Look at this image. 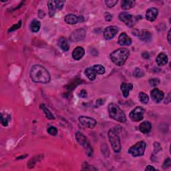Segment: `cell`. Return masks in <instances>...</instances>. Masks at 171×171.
<instances>
[{
  "label": "cell",
  "mask_w": 171,
  "mask_h": 171,
  "mask_svg": "<svg viewBox=\"0 0 171 171\" xmlns=\"http://www.w3.org/2000/svg\"><path fill=\"white\" fill-rule=\"evenodd\" d=\"M30 77L33 82L42 84H48L51 80L50 72L40 65H34L32 68Z\"/></svg>",
  "instance_id": "6da1fadb"
},
{
  "label": "cell",
  "mask_w": 171,
  "mask_h": 171,
  "mask_svg": "<svg viewBox=\"0 0 171 171\" xmlns=\"http://www.w3.org/2000/svg\"><path fill=\"white\" fill-rule=\"evenodd\" d=\"M130 55V52L126 48H119L114 51L110 54V59L115 65L121 66L128 59Z\"/></svg>",
  "instance_id": "7a4b0ae2"
},
{
  "label": "cell",
  "mask_w": 171,
  "mask_h": 171,
  "mask_svg": "<svg viewBox=\"0 0 171 171\" xmlns=\"http://www.w3.org/2000/svg\"><path fill=\"white\" fill-rule=\"evenodd\" d=\"M108 110L109 116L111 118L120 122L121 123H126V117L124 112L120 109L118 105L114 103H110L108 105Z\"/></svg>",
  "instance_id": "3957f363"
},
{
  "label": "cell",
  "mask_w": 171,
  "mask_h": 171,
  "mask_svg": "<svg viewBox=\"0 0 171 171\" xmlns=\"http://www.w3.org/2000/svg\"><path fill=\"white\" fill-rule=\"evenodd\" d=\"M106 72L105 68L102 65H94L92 67L88 68L84 71V74L90 80L93 81L97 74H104Z\"/></svg>",
  "instance_id": "277c9868"
},
{
  "label": "cell",
  "mask_w": 171,
  "mask_h": 171,
  "mask_svg": "<svg viewBox=\"0 0 171 171\" xmlns=\"http://www.w3.org/2000/svg\"><path fill=\"white\" fill-rule=\"evenodd\" d=\"M76 138L78 144L84 148L88 156H92L93 154V148H92L90 142L86 136L80 132H77L76 134Z\"/></svg>",
  "instance_id": "5b68a950"
},
{
  "label": "cell",
  "mask_w": 171,
  "mask_h": 171,
  "mask_svg": "<svg viewBox=\"0 0 171 171\" xmlns=\"http://www.w3.org/2000/svg\"><path fill=\"white\" fill-rule=\"evenodd\" d=\"M108 137L112 149H113L115 153H119L121 150V144L118 135L117 134L114 130L110 129L108 133Z\"/></svg>",
  "instance_id": "8992f818"
},
{
  "label": "cell",
  "mask_w": 171,
  "mask_h": 171,
  "mask_svg": "<svg viewBox=\"0 0 171 171\" xmlns=\"http://www.w3.org/2000/svg\"><path fill=\"white\" fill-rule=\"evenodd\" d=\"M146 146V144L144 141H140L134 146H131L128 150V153L134 157L143 156Z\"/></svg>",
  "instance_id": "52a82bcc"
},
{
  "label": "cell",
  "mask_w": 171,
  "mask_h": 171,
  "mask_svg": "<svg viewBox=\"0 0 171 171\" xmlns=\"http://www.w3.org/2000/svg\"><path fill=\"white\" fill-rule=\"evenodd\" d=\"M119 18L122 22L126 24V26L132 28L138 20V17H134L131 14L124 12L119 14Z\"/></svg>",
  "instance_id": "ba28073f"
},
{
  "label": "cell",
  "mask_w": 171,
  "mask_h": 171,
  "mask_svg": "<svg viewBox=\"0 0 171 171\" xmlns=\"http://www.w3.org/2000/svg\"><path fill=\"white\" fill-rule=\"evenodd\" d=\"M144 112L145 110L143 107H136L134 109H133L130 112V113L129 114L130 118L133 122H140L144 118Z\"/></svg>",
  "instance_id": "9c48e42d"
},
{
  "label": "cell",
  "mask_w": 171,
  "mask_h": 171,
  "mask_svg": "<svg viewBox=\"0 0 171 171\" xmlns=\"http://www.w3.org/2000/svg\"><path fill=\"white\" fill-rule=\"evenodd\" d=\"M78 120L82 125L89 128H93L97 125V121L89 116H80L78 118Z\"/></svg>",
  "instance_id": "30bf717a"
},
{
  "label": "cell",
  "mask_w": 171,
  "mask_h": 171,
  "mask_svg": "<svg viewBox=\"0 0 171 171\" xmlns=\"http://www.w3.org/2000/svg\"><path fill=\"white\" fill-rule=\"evenodd\" d=\"M64 21L66 23L70 25H74L77 23H82L84 22V18L82 16H76L75 14L69 13L64 18Z\"/></svg>",
  "instance_id": "8fae6325"
},
{
  "label": "cell",
  "mask_w": 171,
  "mask_h": 171,
  "mask_svg": "<svg viewBox=\"0 0 171 171\" xmlns=\"http://www.w3.org/2000/svg\"><path fill=\"white\" fill-rule=\"evenodd\" d=\"M86 30L84 29H78L73 32L70 36V40L71 42H79L84 40L86 37Z\"/></svg>",
  "instance_id": "7c38bea8"
},
{
  "label": "cell",
  "mask_w": 171,
  "mask_h": 171,
  "mask_svg": "<svg viewBox=\"0 0 171 171\" xmlns=\"http://www.w3.org/2000/svg\"><path fill=\"white\" fill-rule=\"evenodd\" d=\"M118 32V28L115 26H110L107 27L104 31V37L107 40L114 38Z\"/></svg>",
  "instance_id": "4fadbf2b"
},
{
  "label": "cell",
  "mask_w": 171,
  "mask_h": 171,
  "mask_svg": "<svg viewBox=\"0 0 171 171\" xmlns=\"http://www.w3.org/2000/svg\"><path fill=\"white\" fill-rule=\"evenodd\" d=\"M133 35L138 37V38H140L141 40L144 42H148L149 40H150L151 37H152L151 33L146 30H135L133 31Z\"/></svg>",
  "instance_id": "5bb4252c"
},
{
  "label": "cell",
  "mask_w": 171,
  "mask_h": 171,
  "mask_svg": "<svg viewBox=\"0 0 171 171\" xmlns=\"http://www.w3.org/2000/svg\"><path fill=\"white\" fill-rule=\"evenodd\" d=\"M150 96L151 98L153 100L156 102V103H159L160 102L162 101L164 98V92L158 88H154L150 92Z\"/></svg>",
  "instance_id": "9a60e30c"
},
{
  "label": "cell",
  "mask_w": 171,
  "mask_h": 171,
  "mask_svg": "<svg viewBox=\"0 0 171 171\" xmlns=\"http://www.w3.org/2000/svg\"><path fill=\"white\" fill-rule=\"evenodd\" d=\"M158 13V9L155 8H150L147 9L146 12V19L150 22H154L157 18Z\"/></svg>",
  "instance_id": "2e32d148"
},
{
  "label": "cell",
  "mask_w": 171,
  "mask_h": 171,
  "mask_svg": "<svg viewBox=\"0 0 171 171\" xmlns=\"http://www.w3.org/2000/svg\"><path fill=\"white\" fill-rule=\"evenodd\" d=\"M118 43L119 45L122 46H130L132 43V40L125 32H123L119 36Z\"/></svg>",
  "instance_id": "e0dca14e"
},
{
  "label": "cell",
  "mask_w": 171,
  "mask_h": 171,
  "mask_svg": "<svg viewBox=\"0 0 171 171\" xmlns=\"http://www.w3.org/2000/svg\"><path fill=\"white\" fill-rule=\"evenodd\" d=\"M85 54L84 49L81 46L76 47L72 52V58L75 60H80Z\"/></svg>",
  "instance_id": "ac0fdd59"
},
{
  "label": "cell",
  "mask_w": 171,
  "mask_h": 171,
  "mask_svg": "<svg viewBox=\"0 0 171 171\" xmlns=\"http://www.w3.org/2000/svg\"><path fill=\"white\" fill-rule=\"evenodd\" d=\"M120 89L124 97L127 98L129 96L130 90L133 89V85L131 83H123L120 86Z\"/></svg>",
  "instance_id": "d6986e66"
},
{
  "label": "cell",
  "mask_w": 171,
  "mask_h": 171,
  "mask_svg": "<svg viewBox=\"0 0 171 171\" xmlns=\"http://www.w3.org/2000/svg\"><path fill=\"white\" fill-rule=\"evenodd\" d=\"M139 129L142 133L144 134H148L152 129V124L148 121H144L140 124Z\"/></svg>",
  "instance_id": "ffe728a7"
},
{
  "label": "cell",
  "mask_w": 171,
  "mask_h": 171,
  "mask_svg": "<svg viewBox=\"0 0 171 171\" xmlns=\"http://www.w3.org/2000/svg\"><path fill=\"white\" fill-rule=\"evenodd\" d=\"M168 56L164 53H160L156 57V62L159 66H163L168 63Z\"/></svg>",
  "instance_id": "44dd1931"
},
{
  "label": "cell",
  "mask_w": 171,
  "mask_h": 171,
  "mask_svg": "<svg viewBox=\"0 0 171 171\" xmlns=\"http://www.w3.org/2000/svg\"><path fill=\"white\" fill-rule=\"evenodd\" d=\"M58 45L63 51H64V52L68 51L70 49V46H69V44H68L67 40L63 37H61L59 40H58Z\"/></svg>",
  "instance_id": "7402d4cb"
},
{
  "label": "cell",
  "mask_w": 171,
  "mask_h": 171,
  "mask_svg": "<svg viewBox=\"0 0 171 171\" xmlns=\"http://www.w3.org/2000/svg\"><path fill=\"white\" fill-rule=\"evenodd\" d=\"M135 5V1L133 0H124L122 2L121 8L124 10H128L131 8H133Z\"/></svg>",
  "instance_id": "603a6c76"
},
{
  "label": "cell",
  "mask_w": 171,
  "mask_h": 171,
  "mask_svg": "<svg viewBox=\"0 0 171 171\" xmlns=\"http://www.w3.org/2000/svg\"><path fill=\"white\" fill-rule=\"evenodd\" d=\"M41 27V23L39 22L38 19H34L30 23V30L32 32L36 33L40 30Z\"/></svg>",
  "instance_id": "cb8c5ba5"
},
{
  "label": "cell",
  "mask_w": 171,
  "mask_h": 171,
  "mask_svg": "<svg viewBox=\"0 0 171 171\" xmlns=\"http://www.w3.org/2000/svg\"><path fill=\"white\" fill-rule=\"evenodd\" d=\"M48 8L49 9V13H50V17H53L56 12V4L55 1H49L48 2Z\"/></svg>",
  "instance_id": "d4e9b609"
},
{
  "label": "cell",
  "mask_w": 171,
  "mask_h": 171,
  "mask_svg": "<svg viewBox=\"0 0 171 171\" xmlns=\"http://www.w3.org/2000/svg\"><path fill=\"white\" fill-rule=\"evenodd\" d=\"M40 108L42 109V110L44 112V113L46 114V116L47 117V118L48 119H51V120H53V119H55V117L54 116H53L52 112L50 111V110L47 108V107L44 105V104H41L40 105Z\"/></svg>",
  "instance_id": "484cf974"
},
{
  "label": "cell",
  "mask_w": 171,
  "mask_h": 171,
  "mask_svg": "<svg viewBox=\"0 0 171 171\" xmlns=\"http://www.w3.org/2000/svg\"><path fill=\"white\" fill-rule=\"evenodd\" d=\"M138 98L141 103H143L144 104H146L149 101L148 96L146 93H144V92H140L138 95Z\"/></svg>",
  "instance_id": "4316f807"
},
{
  "label": "cell",
  "mask_w": 171,
  "mask_h": 171,
  "mask_svg": "<svg viewBox=\"0 0 171 171\" xmlns=\"http://www.w3.org/2000/svg\"><path fill=\"white\" fill-rule=\"evenodd\" d=\"M9 116L8 118H7L6 115H3V114H1V118H0V121H1V123L3 126H8V123L9 120Z\"/></svg>",
  "instance_id": "83f0119b"
},
{
  "label": "cell",
  "mask_w": 171,
  "mask_h": 171,
  "mask_svg": "<svg viewBox=\"0 0 171 171\" xmlns=\"http://www.w3.org/2000/svg\"><path fill=\"white\" fill-rule=\"evenodd\" d=\"M148 83L151 86L155 87V86H157L158 85H159V84L160 83V80L159 78H152V79L149 80Z\"/></svg>",
  "instance_id": "f1b7e54d"
},
{
  "label": "cell",
  "mask_w": 171,
  "mask_h": 171,
  "mask_svg": "<svg viewBox=\"0 0 171 171\" xmlns=\"http://www.w3.org/2000/svg\"><path fill=\"white\" fill-rule=\"evenodd\" d=\"M48 133L52 136H56L58 134V130L54 126H50L48 129Z\"/></svg>",
  "instance_id": "f546056e"
},
{
  "label": "cell",
  "mask_w": 171,
  "mask_h": 171,
  "mask_svg": "<svg viewBox=\"0 0 171 171\" xmlns=\"http://www.w3.org/2000/svg\"><path fill=\"white\" fill-rule=\"evenodd\" d=\"M105 3L108 8H111L116 6V3H118V0H107L105 2Z\"/></svg>",
  "instance_id": "4dcf8cb0"
},
{
  "label": "cell",
  "mask_w": 171,
  "mask_h": 171,
  "mask_svg": "<svg viewBox=\"0 0 171 171\" xmlns=\"http://www.w3.org/2000/svg\"><path fill=\"white\" fill-rule=\"evenodd\" d=\"M22 24V21H19V22L18 23L15 24V25H13L12 27H11V28L9 29L8 32L10 33V32H12L13 31H15L16 30H18V29H19V28L21 27Z\"/></svg>",
  "instance_id": "1f68e13d"
},
{
  "label": "cell",
  "mask_w": 171,
  "mask_h": 171,
  "mask_svg": "<svg viewBox=\"0 0 171 171\" xmlns=\"http://www.w3.org/2000/svg\"><path fill=\"white\" fill-rule=\"evenodd\" d=\"M134 76H136V77H142V76H144V72L141 69H140V68H136L134 72Z\"/></svg>",
  "instance_id": "d6a6232c"
},
{
  "label": "cell",
  "mask_w": 171,
  "mask_h": 171,
  "mask_svg": "<svg viewBox=\"0 0 171 171\" xmlns=\"http://www.w3.org/2000/svg\"><path fill=\"white\" fill-rule=\"evenodd\" d=\"M82 170H96L97 168H94L93 166H90L87 163H84V164L82 165Z\"/></svg>",
  "instance_id": "836d02e7"
},
{
  "label": "cell",
  "mask_w": 171,
  "mask_h": 171,
  "mask_svg": "<svg viewBox=\"0 0 171 171\" xmlns=\"http://www.w3.org/2000/svg\"><path fill=\"white\" fill-rule=\"evenodd\" d=\"M170 165H171V160H170V158H168L164 160V162L163 164V168L164 169H167L168 168H169L170 167Z\"/></svg>",
  "instance_id": "e575fe53"
},
{
  "label": "cell",
  "mask_w": 171,
  "mask_h": 171,
  "mask_svg": "<svg viewBox=\"0 0 171 171\" xmlns=\"http://www.w3.org/2000/svg\"><path fill=\"white\" fill-rule=\"evenodd\" d=\"M55 2H56L57 9H58L59 10H60V9H62L63 6H64L65 2L64 1H55Z\"/></svg>",
  "instance_id": "d590c367"
},
{
  "label": "cell",
  "mask_w": 171,
  "mask_h": 171,
  "mask_svg": "<svg viewBox=\"0 0 171 171\" xmlns=\"http://www.w3.org/2000/svg\"><path fill=\"white\" fill-rule=\"evenodd\" d=\"M104 18L106 21L110 22L112 20V18H113V16H112V14H110L109 12H106L104 14Z\"/></svg>",
  "instance_id": "8d00e7d4"
},
{
  "label": "cell",
  "mask_w": 171,
  "mask_h": 171,
  "mask_svg": "<svg viewBox=\"0 0 171 171\" xmlns=\"http://www.w3.org/2000/svg\"><path fill=\"white\" fill-rule=\"evenodd\" d=\"M154 147L155 150V153H158L160 150H161V146L158 143H154Z\"/></svg>",
  "instance_id": "74e56055"
},
{
  "label": "cell",
  "mask_w": 171,
  "mask_h": 171,
  "mask_svg": "<svg viewBox=\"0 0 171 171\" xmlns=\"http://www.w3.org/2000/svg\"><path fill=\"white\" fill-rule=\"evenodd\" d=\"M79 96L81 98H87L88 96V93L86 90H82L79 93Z\"/></svg>",
  "instance_id": "f35d334b"
},
{
  "label": "cell",
  "mask_w": 171,
  "mask_h": 171,
  "mask_svg": "<svg viewBox=\"0 0 171 171\" xmlns=\"http://www.w3.org/2000/svg\"><path fill=\"white\" fill-rule=\"evenodd\" d=\"M145 170H147V171H148V170H150H150H156V169L154 167H153V166L148 165L147 167H146V168H145Z\"/></svg>",
  "instance_id": "ab89813d"
},
{
  "label": "cell",
  "mask_w": 171,
  "mask_h": 171,
  "mask_svg": "<svg viewBox=\"0 0 171 171\" xmlns=\"http://www.w3.org/2000/svg\"><path fill=\"white\" fill-rule=\"evenodd\" d=\"M143 57L145 59H148V58H149V54L147 53V52H144L143 53Z\"/></svg>",
  "instance_id": "60d3db41"
},
{
  "label": "cell",
  "mask_w": 171,
  "mask_h": 171,
  "mask_svg": "<svg viewBox=\"0 0 171 171\" xmlns=\"http://www.w3.org/2000/svg\"><path fill=\"white\" fill-rule=\"evenodd\" d=\"M102 100H102V99H98V100L96 101V104H99L98 106H101L102 104H103V102H102Z\"/></svg>",
  "instance_id": "b9f144b4"
},
{
  "label": "cell",
  "mask_w": 171,
  "mask_h": 171,
  "mask_svg": "<svg viewBox=\"0 0 171 171\" xmlns=\"http://www.w3.org/2000/svg\"><path fill=\"white\" fill-rule=\"evenodd\" d=\"M167 40H168V42L169 43H170V30L168 31V36H167Z\"/></svg>",
  "instance_id": "7bdbcfd3"
}]
</instances>
